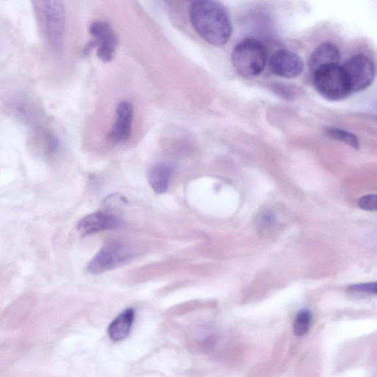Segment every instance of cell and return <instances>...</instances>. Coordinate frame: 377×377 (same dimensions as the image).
<instances>
[{
  "label": "cell",
  "mask_w": 377,
  "mask_h": 377,
  "mask_svg": "<svg viewBox=\"0 0 377 377\" xmlns=\"http://www.w3.org/2000/svg\"><path fill=\"white\" fill-rule=\"evenodd\" d=\"M190 18L195 31L210 45L223 46L231 39L230 16L221 3L211 0L193 2L190 8Z\"/></svg>",
  "instance_id": "1"
},
{
  "label": "cell",
  "mask_w": 377,
  "mask_h": 377,
  "mask_svg": "<svg viewBox=\"0 0 377 377\" xmlns=\"http://www.w3.org/2000/svg\"><path fill=\"white\" fill-rule=\"evenodd\" d=\"M313 76L315 91L327 100H342L352 93L345 71L339 64L321 66L314 71Z\"/></svg>",
  "instance_id": "2"
},
{
  "label": "cell",
  "mask_w": 377,
  "mask_h": 377,
  "mask_svg": "<svg viewBox=\"0 0 377 377\" xmlns=\"http://www.w3.org/2000/svg\"><path fill=\"white\" fill-rule=\"evenodd\" d=\"M267 55L264 45L253 38L245 39L233 50L231 61L237 73L245 78L256 77L262 74Z\"/></svg>",
  "instance_id": "3"
},
{
  "label": "cell",
  "mask_w": 377,
  "mask_h": 377,
  "mask_svg": "<svg viewBox=\"0 0 377 377\" xmlns=\"http://www.w3.org/2000/svg\"><path fill=\"white\" fill-rule=\"evenodd\" d=\"M39 19L50 47L59 50L63 44L66 14L62 2L42 1L35 4Z\"/></svg>",
  "instance_id": "4"
},
{
  "label": "cell",
  "mask_w": 377,
  "mask_h": 377,
  "mask_svg": "<svg viewBox=\"0 0 377 377\" xmlns=\"http://www.w3.org/2000/svg\"><path fill=\"white\" fill-rule=\"evenodd\" d=\"M132 257L130 247L120 242H111L105 245L89 262L86 271L92 274H102L127 264Z\"/></svg>",
  "instance_id": "5"
},
{
  "label": "cell",
  "mask_w": 377,
  "mask_h": 377,
  "mask_svg": "<svg viewBox=\"0 0 377 377\" xmlns=\"http://www.w3.org/2000/svg\"><path fill=\"white\" fill-rule=\"evenodd\" d=\"M93 40L86 47L85 52L97 49V56L103 62H110L115 57L119 40L116 32L110 23L95 21L89 27Z\"/></svg>",
  "instance_id": "6"
},
{
  "label": "cell",
  "mask_w": 377,
  "mask_h": 377,
  "mask_svg": "<svg viewBox=\"0 0 377 377\" xmlns=\"http://www.w3.org/2000/svg\"><path fill=\"white\" fill-rule=\"evenodd\" d=\"M342 67L348 79L352 93L365 91L374 79L375 64L371 58L364 54L352 57Z\"/></svg>",
  "instance_id": "7"
},
{
  "label": "cell",
  "mask_w": 377,
  "mask_h": 377,
  "mask_svg": "<svg viewBox=\"0 0 377 377\" xmlns=\"http://www.w3.org/2000/svg\"><path fill=\"white\" fill-rule=\"evenodd\" d=\"M269 66L275 76L287 79L299 76L304 66L301 58L287 50L275 52L269 60Z\"/></svg>",
  "instance_id": "8"
},
{
  "label": "cell",
  "mask_w": 377,
  "mask_h": 377,
  "mask_svg": "<svg viewBox=\"0 0 377 377\" xmlns=\"http://www.w3.org/2000/svg\"><path fill=\"white\" fill-rule=\"evenodd\" d=\"M133 118V105L129 101L120 102L117 107L115 122L109 134L110 140L116 144L128 141L132 134Z\"/></svg>",
  "instance_id": "9"
},
{
  "label": "cell",
  "mask_w": 377,
  "mask_h": 377,
  "mask_svg": "<svg viewBox=\"0 0 377 377\" xmlns=\"http://www.w3.org/2000/svg\"><path fill=\"white\" fill-rule=\"evenodd\" d=\"M120 226V221L115 215L105 212H95L87 215L80 221L78 229L83 236L103 231L113 230Z\"/></svg>",
  "instance_id": "10"
},
{
  "label": "cell",
  "mask_w": 377,
  "mask_h": 377,
  "mask_svg": "<svg viewBox=\"0 0 377 377\" xmlns=\"http://www.w3.org/2000/svg\"><path fill=\"white\" fill-rule=\"evenodd\" d=\"M340 53L337 47L331 42H325L320 45L313 52L310 59L309 66L314 73L321 66L339 64Z\"/></svg>",
  "instance_id": "11"
},
{
  "label": "cell",
  "mask_w": 377,
  "mask_h": 377,
  "mask_svg": "<svg viewBox=\"0 0 377 377\" xmlns=\"http://www.w3.org/2000/svg\"><path fill=\"white\" fill-rule=\"evenodd\" d=\"M135 318V311L132 308L125 310L120 313L112 323L108 330L110 337L119 342L129 335Z\"/></svg>",
  "instance_id": "12"
},
{
  "label": "cell",
  "mask_w": 377,
  "mask_h": 377,
  "mask_svg": "<svg viewBox=\"0 0 377 377\" xmlns=\"http://www.w3.org/2000/svg\"><path fill=\"white\" fill-rule=\"evenodd\" d=\"M173 174V167L168 163H160L153 166L149 173V181L156 193L168 190Z\"/></svg>",
  "instance_id": "13"
},
{
  "label": "cell",
  "mask_w": 377,
  "mask_h": 377,
  "mask_svg": "<svg viewBox=\"0 0 377 377\" xmlns=\"http://www.w3.org/2000/svg\"><path fill=\"white\" fill-rule=\"evenodd\" d=\"M312 314L308 310L300 311L294 323V332L296 336L301 337L306 335L311 326Z\"/></svg>",
  "instance_id": "14"
},
{
  "label": "cell",
  "mask_w": 377,
  "mask_h": 377,
  "mask_svg": "<svg viewBox=\"0 0 377 377\" xmlns=\"http://www.w3.org/2000/svg\"><path fill=\"white\" fill-rule=\"evenodd\" d=\"M327 133L333 139L346 143L347 145L354 149L358 150L360 149V143H359L358 139L354 134L349 132L336 128H330L327 130Z\"/></svg>",
  "instance_id": "15"
},
{
  "label": "cell",
  "mask_w": 377,
  "mask_h": 377,
  "mask_svg": "<svg viewBox=\"0 0 377 377\" xmlns=\"http://www.w3.org/2000/svg\"><path fill=\"white\" fill-rule=\"evenodd\" d=\"M349 291L355 293H365L369 294H376V283H368L362 284L352 285L349 287Z\"/></svg>",
  "instance_id": "16"
},
{
  "label": "cell",
  "mask_w": 377,
  "mask_h": 377,
  "mask_svg": "<svg viewBox=\"0 0 377 377\" xmlns=\"http://www.w3.org/2000/svg\"><path fill=\"white\" fill-rule=\"evenodd\" d=\"M359 207L366 211L376 210V195H368L361 197L359 201Z\"/></svg>",
  "instance_id": "17"
},
{
  "label": "cell",
  "mask_w": 377,
  "mask_h": 377,
  "mask_svg": "<svg viewBox=\"0 0 377 377\" xmlns=\"http://www.w3.org/2000/svg\"><path fill=\"white\" fill-rule=\"evenodd\" d=\"M274 222L273 215L271 214H263V217L260 220V228H265L272 226Z\"/></svg>",
  "instance_id": "18"
}]
</instances>
